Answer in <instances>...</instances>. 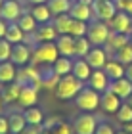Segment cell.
<instances>
[{
    "label": "cell",
    "mask_w": 132,
    "mask_h": 134,
    "mask_svg": "<svg viewBox=\"0 0 132 134\" xmlns=\"http://www.w3.org/2000/svg\"><path fill=\"white\" fill-rule=\"evenodd\" d=\"M82 81H79L73 73H69V75H65V77H61L59 79V82H58V86H56V96L59 100H73V98H77V94L82 90Z\"/></svg>",
    "instance_id": "obj_1"
},
{
    "label": "cell",
    "mask_w": 132,
    "mask_h": 134,
    "mask_svg": "<svg viewBox=\"0 0 132 134\" xmlns=\"http://www.w3.org/2000/svg\"><path fill=\"white\" fill-rule=\"evenodd\" d=\"M56 38H58V31L50 21V23H40L35 33L25 35V40L23 42L37 46V44H42V42H56Z\"/></svg>",
    "instance_id": "obj_2"
},
{
    "label": "cell",
    "mask_w": 132,
    "mask_h": 134,
    "mask_svg": "<svg viewBox=\"0 0 132 134\" xmlns=\"http://www.w3.org/2000/svg\"><path fill=\"white\" fill-rule=\"evenodd\" d=\"M111 35V29L107 25V21H100V19H92L88 23V33H86V38L92 42L94 46H101L105 44L107 38Z\"/></svg>",
    "instance_id": "obj_3"
},
{
    "label": "cell",
    "mask_w": 132,
    "mask_h": 134,
    "mask_svg": "<svg viewBox=\"0 0 132 134\" xmlns=\"http://www.w3.org/2000/svg\"><path fill=\"white\" fill-rule=\"evenodd\" d=\"M100 96L101 94L96 92L94 88L82 86V90L77 94V98H75V103H77V107H79V109H82V111L92 113L94 109L100 107Z\"/></svg>",
    "instance_id": "obj_4"
},
{
    "label": "cell",
    "mask_w": 132,
    "mask_h": 134,
    "mask_svg": "<svg viewBox=\"0 0 132 134\" xmlns=\"http://www.w3.org/2000/svg\"><path fill=\"white\" fill-rule=\"evenodd\" d=\"M59 58L58 46L56 42H42V44H37V48L33 50V62L35 63H54Z\"/></svg>",
    "instance_id": "obj_5"
},
{
    "label": "cell",
    "mask_w": 132,
    "mask_h": 134,
    "mask_svg": "<svg viewBox=\"0 0 132 134\" xmlns=\"http://www.w3.org/2000/svg\"><path fill=\"white\" fill-rule=\"evenodd\" d=\"M19 84H29V86H33L35 90H40L44 88L42 86V77H40V71H37L35 67H23V69L17 71V79H15Z\"/></svg>",
    "instance_id": "obj_6"
},
{
    "label": "cell",
    "mask_w": 132,
    "mask_h": 134,
    "mask_svg": "<svg viewBox=\"0 0 132 134\" xmlns=\"http://www.w3.org/2000/svg\"><path fill=\"white\" fill-rule=\"evenodd\" d=\"M92 12H94V19L109 21L111 17L117 14V6H115L113 0H94Z\"/></svg>",
    "instance_id": "obj_7"
},
{
    "label": "cell",
    "mask_w": 132,
    "mask_h": 134,
    "mask_svg": "<svg viewBox=\"0 0 132 134\" xmlns=\"http://www.w3.org/2000/svg\"><path fill=\"white\" fill-rule=\"evenodd\" d=\"M107 25H109L111 31L130 36V33H132V15H128L127 12H117V14L107 21Z\"/></svg>",
    "instance_id": "obj_8"
},
{
    "label": "cell",
    "mask_w": 132,
    "mask_h": 134,
    "mask_svg": "<svg viewBox=\"0 0 132 134\" xmlns=\"http://www.w3.org/2000/svg\"><path fill=\"white\" fill-rule=\"evenodd\" d=\"M98 117L92 113H82L75 119V125H73V130L75 134H94L96 132V126H98Z\"/></svg>",
    "instance_id": "obj_9"
},
{
    "label": "cell",
    "mask_w": 132,
    "mask_h": 134,
    "mask_svg": "<svg viewBox=\"0 0 132 134\" xmlns=\"http://www.w3.org/2000/svg\"><path fill=\"white\" fill-rule=\"evenodd\" d=\"M33 58V50L31 46L25 44V42H19V44H14L12 46V58L10 62L14 63L15 67H25Z\"/></svg>",
    "instance_id": "obj_10"
},
{
    "label": "cell",
    "mask_w": 132,
    "mask_h": 134,
    "mask_svg": "<svg viewBox=\"0 0 132 134\" xmlns=\"http://www.w3.org/2000/svg\"><path fill=\"white\" fill-rule=\"evenodd\" d=\"M21 14H23V8L19 4V0H4L2 10H0V17L2 19H6L8 23H15Z\"/></svg>",
    "instance_id": "obj_11"
},
{
    "label": "cell",
    "mask_w": 132,
    "mask_h": 134,
    "mask_svg": "<svg viewBox=\"0 0 132 134\" xmlns=\"http://www.w3.org/2000/svg\"><path fill=\"white\" fill-rule=\"evenodd\" d=\"M109 54H107L101 46H94V48H90V52L84 56V59L88 62V65L92 67V69H104L105 63H107V58Z\"/></svg>",
    "instance_id": "obj_12"
},
{
    "label": "cell",
    "mask_w": 132,
    "mask_h": 134,
    "mask_svg": "<svg viewBox=\"0 0 132 134\" xmlns=\"http://www.w3.org/2000/svg\"><path fill=\"white\" fill-rule=\"evenodd\" d=\"M69 15L73 17V19L86 21V23H90V21L94 19V12H92V6H88V4H84V2H81V0H77V2H73V4H71Z\"/></svg>",
    "instance_id": "obj_13"
},
{
    "label": "cell",
    "mask_w": 132,
    "mask_h": 134,
    "mask_svg": "<svg viewBox=\"0 0 132 134\" xmlns=\"http://www.w3.org/2000/svg\"><path fill=\"white\" fill-rule=\"evenodd\" d=\"M121 103H123V100L119 98L117 94H113L109 88L100 96V105H101V109H104L105 113H117L119 107H121Z\"/></svg>",
    "instance_id": "obj_14"
},
{
    "label": "cell",
    "mask_w": 132,
    "mask_h": 134,
    "mask_svg": "<svg viewBox=\"0 0 132 134\" xmlns=\"http://www.w3.org/2000/svg\"><path fill=\"white\" fill-rule=\"evenodd\" d=\"M88 86L94 88L96 92L104 94L105 90L109 88V79H107L105 71H104V69H94L92 75H90V79H88Z\"/></svg>",
    "instance_id": "obj_15"
},
{
    "label": "cell",
    "mask_w": 132,
    "mask_h": 134,
    "mask_svg": "<svg viewBox=\"0 0 132 134\" xmlns=\"http://www.w3.org/2000/svg\"><path fill=\"white\" fill-rule=\"evenodd\" d=\"M109 90L113 94H117L121 100H128V96L132 94V82L127 77L117 79V81H109Z\"/></svg>",
    "instance_id": "obj_16"
},
{
    "label": "cell",
    "mask_w": 132,
    "mask_h": 134,
    "mask_svg": "<svg viewBox=\"0 0 132 134\" xmlns=\"http://www.w3.org/2000/svg\"><path fill=\"white\" fill-rule=\"evenodd\" d=\"M56 46H58L59 56H65V58L75 56V36H71V35H58Z\"/></svg>",
    "instance_id": "obj_17"
},
{
    "label": "cell",
    "mask_w": 132,
    "mask_h": 134,
    "mask_svg": "<svg viewBox=\"0 0 132 134\" xmlns=\"http://www.w3.org/2000/svg\"><path fill=\"white\" fill-rule=\"evenodd\" d=\"M37 102H38V90H35L33 86H29V84L21 86V94H19V100H17L19 105L33 107V105H37Z\"/></svg>",
    "instance_id": "obj_18"
},
{
    "label": "cell",
    "mask_w": 132,
    "mask_h": 134,
    "mask_svg": "<svg viewBox=\"0 0 132 134\" xmlns=\"http://www.w3.org/2000/svg\"><path fill=\"white\" fill-rule=\"evenodd\" d=\"M124 67L121 62H117L115 58L113 59H107V63H105V67H104V71H105V75H107V79L109 81H117V79H123L124 77Z\"/></svg>",
    "instance_id": "obj_19"
},
{
    "label": "cell",
    "mask_w": 132,
    "mask_h": 134,
    "mask_svg": "<svg viewBox=\"0 0 132 134\" xmlns=\"http://www.w3.org/2000/svg\"><path fill=\"white\" fill-rule=\"evenodd\" d=\"M90 69H92V67L88 65V62H86L84 58H77L75 62H73V71H71V73H73L79 81L84 82V81L90 79V75H92V71H90Z\"/></svg>",
    "instance_id": "obj_20"
},
{
    "label": "cell",
    "mask_w": 132,
    "mask_h": 134,
    "mask_svg": "<svg viewBox=\"0 0 132 134\" xmlns=\"http://www.w3.org/2000/svg\"><path fill=\"white\" fill-rule=\"evenodd\" d=\"M21 86H23V84H19L17 81L10 82L8 86H4L2 90H0V96H2V102H4V103H12V102H17V100H19V94H21Z\"/></svg>",
    "instance_id": "obj_21"
},
{
    "label": "cell",
    "mask_w": 132,
    "mask_h": 134,
    "mask_svg": "<svg viewBox=\"0 0 132 134\" xmlns=\"http://www.w3.org/2000/svg\"><path fill=\"white\" fill-rule=\"evenodd\" d=\"M52 25L56 27L58 35H69L71 25H73V17H71L69 14H59V15H54V17H52Z\"/></svg>",
    "instance_id": "obj_22"
},
{
    "label": "cell",
    "mask_w": 132,
    "mask_h": 134,
    "mask_svg": "<svg viewBox=\"0 0 132 134\" xmlns=\"http://www.w3.org/2000/svg\"><path fill=\"white\" fill-rule=\"evenodd\" d=\"M17 79V69L12 62H2L0 63V82L2 84H10Z\"/></svg>",
    "instance_id": "obj_23"
},
{
    "label": "cell",
    "mask_w": 132,
    "mask_h": 134,
    "mask_svg": "<svg viewBox=\"0 0 132 134\" xmlns=\"http://www.w3.org/2000/svg\"><path fill=\"white\" fill-rule=\"evenodd\" d=\"M15 23L21 27V31L25 33V35L35 33V31H37V27H38V23H37V19L31 15V12H23V14L19 15V19H17Z\"/></svg>",
    "instance_id": "obj_24"
},
{
    "label": "cell",
    "mask_w": 132,
    "mask_h": 134,
    "mask_svg": "<svg viewBox=\"0 0 132 134\" xmlns=\"http://www.w3.org/2000/svg\"><path fill=\"white\" fill-rule=\"evenodd\" d=\"M128 35H123V33H115V31H111V35H109V38H107V48L115 54L117 50H121L123 46H127L128 44Z\"/></svg>",
    "instance_id": "obj_25"
},
{
    "label": "cell",
    "mask_w": 132,
    "mask_h": 134,
    "mask_svg": "<svg viewBox=\"0 0 132 134\" xmlns=\"http://www.w3.org/2000/svg\"><path fill=\"white\" fill-rule=\"evenodd\" d=\"M8 123H10V134H19L27 126V121L23 117V113L19 111H12L8 115Z\"/></svg>",
    "instance_id": "obj_26"
},
{
    "label": "cell",
    "mask_w": 132,
    "mask_h": 134,
    "mask_svg": "<svg viewBox=\"0 0 132 134\" xmlns=\"http://www.w3.org/2000/svg\"><path fill=\"white\" fill-rule=\"evenodd\" d=\"M52 69L56 71V75L65 77V75H69V73L73 71V59H71V58H65V56H59L56 62L52 63Z\"/></svg>",
    "instance_id": "obj_27"
},
{
    "label": "cell",
    "mask_w": 132,
    "mask_h": 134,
    "mask_svg": "<svg viewBox=\"0 0 132 134\" xmlns=\"http://www.w3.org/2000/svg\"><path fill=\"white\" fill-rule=\"evenodd\" d=\"M4 38L12 42V44H19V42L25 40V33L21 31V27L17 23H8V29H6V35Z\"/></svg>",
    "instance_id": "obj_28"
},
{
    "label": "cell",
    "mask_w": 132,
    "mask_h": 134,
    "mask_svg": "<svg viewBox=\"0 0 132 134\" xmlns=\"http://www.w3.org/2000/svg\"><path fill=\"white\" fill-rule=\"evenodd\" d=\"M31 15L37 19L38 25H40V23H50V21H52V12H50V8H48L46 4H37V6H33Z\"/></svg>",
    "instance_id": "obj_29"
},
{
    "label": "cell",
    "mask_w": 132,
    "mask_h": 134,
    "mask_svg": "<svg viewBox=\"0 0 132 134\" xmlns=\"http://www.w3.org/2000/svg\"><path fill=\"white\" fill-rule=\"evenodd\" d=\"M40 77H42V86L48 88V90H56L58 82H59V75H56V71L52 69V67H48V69L40 71Z\"/></svg>",
    "instance_id": "obj_30"
},
{
    "label": "cell",
    "mask_w": 132,
    "mask_h": 134,
    "mask_svg": "<svg viewBox=\"0 0 132 134\" xmlns=\"http://www.w3.org/2000/svg\"><path fill=\"white\" fill-rule=\"evenodd\" d=\"M71 0H48L46 6L50 8L52 15H59V14H69L71 10Z\"/></svg>",
    "instance_id": "obj_31"
},
{
    "label": "cell",
    "mask_w": 132,
    "mask_h": 134,
    "mask_svg": "<svg viewBox=\"0 0 132 134\" xmlns=\"http://www.w3.org/2000/svg\"><path fill=\"white\" fill-rule=\"evenodd\" d=\"M23 117H25L27 125H42V123H44V115H42V111H40L37 105L25 107V111H23Z\"/></svg>",
    "instance_id": "obj_32"
},
{
    "label": "cell",
    "mask_w": 132,
    "mask_h": 134,
    "mask_svg": "<svg viewBox=\"0 0 132 134\" xmlns=\"http://www.w3.org/2000/svg\"><path fill=\"white\" fill-rule=\"evenodd\" d=\"M90 42L86 36H79V38H75V56L77 58H84L86 54L90 52Z\"/></svg>",
    "instance_id": "obj_33"
},
{
    "label": "cell",
    "mask_w": 132,
    "mask_h": 134,
    "mask_svg": "<svg viewBox=\"0 0 132 134\" xmlns=\"http://www.w3.org/2000/svg\"><path fill=\"white\" fill-rule=\"evenodd\" d=\"M115 59H117V62H121L124 67H127L128 63H132V44H130V42L127 46H123L121 50L115 52Z\"/></svg>",
    "instance_id": "obj_34"
},
{
    "label": "cell",
    "mask_w": 132,
    "mask_h": 134,
    "mask_svg": "<svg viewBox=\"0 0 132 134\" xmlns=\"http://www.w3.org/2000/svg\"><path fill=\"white\" fill-rule=\"evenodd\" d=\"M86 33H88V23H86V21L73 19V25H71L69 35L75 36V38H79V36H86Z\"/></svg>",
    "instance_id": "obj_35"
},
{
    "label": "cell",
    "mask_w": 132,
    "mask_h": 134,
    "mask_svg": "<svg viewBox=\"0 0 132 134\" xmlns=\"http://www.w3.org/2000/svg\"><path fill=\"white\" fill-rule=\"evenodd\" d=\"M117 119H119V123H132V107H130V103L127 102H123L121 103V107H119V111H117Z\"/></svg>",
    "instance_id": "obj_36"
},
{
    "label": "cell",
    "mask_w": 132,
    "mask_h": 134,
    "mask_svg": "<svg viewBox=\"0 0 132 134\" xmlns=\"http://www.w3.org/2000/svg\"><path fill=\"white\" fill-rule=\"evenodd\" d=\"M12 42H8L6 38H0V63L2 62H10L12 58Z\"/></svg>",
    "instance_id": "obj_37"
},
{
    "label": "cell",
    "mask_w": 132,
    "mask_h": 134,
    "mask_svg": "<svg viewBox=\"0 0 132 134\" xmlns=\"http://www.w3.org/2000/svg\"><path fill=\"white\" fill-rule=\"evenodd\" d=\"M50 134H73V126H69L65 121H59L54 129H50Z\"/></svg>",
    "instance_id": "obj_38"
},
{
    "label": "cell",
    "mask_w": 132,
    "mask_h": 134,
    "mask_svg": "<svg viewBox=\"0 0 132 134\" xmlns=\"http://www.w3.org/2000/svg\"><path fill=\"white\" fill-rule=\"evenodd\" d=\"M94 134H115V130H113V126L109 123H105V121H100L98 126H96V132Z\"/></svg>",
    "instance_id": "obj_39"
},
{
    "label": "cell",
    "mask_w": 132,
    "mask_h": 134,
    "mask_svg": "<svg viewBox=\"0 0 132 134\" xmlns=\"http://www.w3.org/2000/svg\"><path fill=\"white\" fill-rule=\"evenodd\" d=\"M42 130H44V126H42V125H27L19 134H40Z\"/></svg>",
    "instance_id": "obj_40"
},
{
    "label": "cell",
    "mask_w": 132,
    "mask_h": 134,
    "mask_svg": "<svg viewBox=\"0 0 132 134\" xmlns=\"http://www.w3.org/2000/svg\"><path fill=\"white\" fill-rule=\"evenodd\" d=\"M0 134H10V123H8V117H2V115H0Z\"/></svg>",
    "instance_id": "obj_41"
},
{
    "label": "cell",
    "mask_w": 132,
    "mask_h": 134,
    "mask_svg": "<svg viewBox=\"0 0 132 134\" xmlns=\"http://www.w3.org/2000/svg\"><path fill=\"white\" fill-rule=\"evenodd\" d=\"M59 121H61L59 117H50L48 121H44V123H42V126H44L46 130H50V129H54V126H56V125L59 123Z\"/></svg>",
    "instance_id": "obj_42"
},
{
    "label": "cell",
    "mask_w": 132,
    "mask_h": 134,
    "mask_svg": "<svg viewBox=\"0 0 132 134\" xmlns=\"http://www.w3.org/2000/svg\"><path fill=\"white\" fill-rule=\"evenodd\" d=\"M6 29H8V21L0 17V38H4V35H6Z\"/></svg>",
    "instance_id": "obj_43"
},
{
    "label": "cell",
    "mask_w": 132,
    "mask_h": 134,
    "mask_svg": "<svg viewBox=\"0 0 132 134\" xmlns=\"http://www.w3.org/2000/svg\"><path fill=\"white\" fill-rule=\"evenodd\" d=\"M124 77H127L128 81L132 82V63H128V65H127V69H124Z\"/></svg>",
    "instance_id": "obj_44"
},
{
    "label": "cell",
    "mask_w": 132,
    "mask_h": 134,
    "mask_svg": "<svg viewBox=\"0 0 132 134\" xmlns=\"http://www.w3.org/2000/svg\"><path fill=\"white\" fill-rule=\"evenodd\" d=\"M124 12H127L128 15H132V0H127V4H124Z\"/></svg>",
    "instance_id": "obj_45"
},
{
    "label": "cell",
    "mask_w": 132,
    "mask_h": 134,
    "mask_svg": "<svg viewBox=\"0 0 132 134\" xmlns=\"http://www.w3.org/2000/svg\"><path fill=\"white\" fill-rule=\"evenodd\" d=\"M123 130H127L132 134V123H123Z\"/></svg>",
    "instance_id": "obj_46"
},
{
    "label": "cell",
    "mask_w": 132,
    "mask_h": 134,
    "mask_svg": "<svg viewBox=\"0 0 132 134\" xmlns=\"http://www.w3.org/2000/svg\"><path fill=\"white\" fill-rule=\"evenodd\" d=\"M29 4H33V6H37V4H46L48 0H27Z\"/></svg>",
    "instance_id": "obj_47"
},
{
    "label": "cell",
    "mask_w": 132,
    "mask_h": 134,
    "mask_svg": "<svg viewBox=\"0 0 132 134\" xmlns=\"http://www.w3.org/2000/svg\"><path fill=\"white\" fill-rule=\"evenodd\" d=\"M81 2H84V4H88V6H92V4H94V0H81Z\"/></svg>",
    "instance_id": "obj_48"
},
{
    "label": "cell",
    "mask_w": 132,
    "mask_h": 134,
    "mask_svg": "<svg viewBox=\"0 0 132 134\" xmlns=\"http://www.w3.org/2000/svg\"><path fill=\"white\" fill-rule=\"evenodd\" d=\"M2 109H4V102H2V96H0V113H2Z\"/></svg>",
    "instance_id": "obj_49"
},
{
    "label": "cell",
    "mask_w": 132,
    "mask_h": 134,
    "mask_svg": "<svg viewBox=\"0 0 132 134\" xmlns=\"http://www.w3.org/2000/svg\"><path fill=\"white\" fill-rule=\"evenodd\" d=\"M127 103H130V107H132V94L128 96V100H127Z\"/></svg>",
    "instance_id": "obj_50"
},
{
    "label": "cell",
    "mask_w": 132,
    "mask_h": 134,
    "mask_svg": "<svg viewBox=\"0 0 132 134\" xmlns=\"http://www.w3.org/2000/svg\"><path fill=\"white\" fill-rule=\"evenodd\" d=\"M115 134H130V132H127V130H119V132H115Z\"/></svg>",
    "instance_id": "obj_51"
},
{
    "label": "cell",
    "mask_w": 132,
    "mask_h": 134,
    "mask_svg": "<svg viewBox=\"0 0 132 134\" xmlns=\"http://www.w3.org/2000/svg\"><path fill=\"white\" fill-rule=\"evenodd\" d=\"M40 134H50V130H46V129H44V130H42V132H40Z\"/></svg>",
    "instance_id": "obj_52"
},
{
    "label": "cell",
    "mask_w": 132,
    "mask_h": 134,
    "mask_svg": "<svg viewBox=\"0 0 132 134\" xmlns=\"http://www.w3.org/2000/svg\"><path fill=\"white\" fill-rule=\"evenodd\" d=\"M128 40H130V44H132V33H130V36H128Z\"/></svg>",
    "instance_id": "obj_53"
},
{
    "label": "cell",
    "mask_w": 132,
    "mask_h": 134,
    "mask_svg": "<svg viewBox=\"0 0 132 134\" xmlns=\"http://www.w3.org/2000/svg\"><path fill=\"white\" fill-rule=\"evenodd\" d=\"M2 4H4V0H0V10H2Z\"/></svg>",
    "instance_id": "obj_54"
},
{
    "label": "cell",
    "mask_w": 132,
    "mask_h": 134,
    "mask_svg": "<svg viewBox=\"0 0 132 134\" xmlns=\"http://www.w3.org/2000/svg\"><path fill=\"white\" fill-rule=\"evenodd\" d=\"M71 2H77V0H71Z\"/></svg>",
    "instance_id": "obj_55"
}]
</instances>
